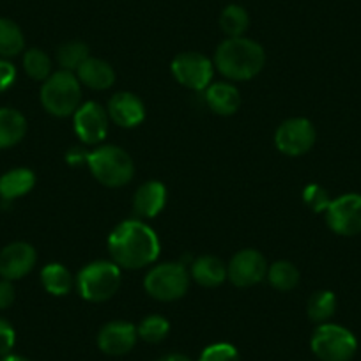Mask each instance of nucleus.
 <instances>
[{"label":"nucleus","mask_w":361,"mask_h":361,"mask_svg":"<svg viewBox=\"0 0 361 361\" xmlns=\"http://www.w3.org/2000/svg\"><path fill=\"white\" fill-rule=\"evenodd\" d=\"M75 121V133L83 144H102L109 135L110 117L109 112L99 103L87 102L80 106L73 116Z\"/></svg>","instance_id":"obj_12"},{"label":"nucleus","mask_w":361,"mask_h":361,"mask_svg":"<svg viewBox=\"0 0 361 361\" xmlns=\"http://www.w3.org/2000/svg\"><path fill=\"white\" fill-rule=\"evenodd\" d=\"M2 361H29V360L23 356H13V354H8V356H4V360Z\"/></svg>","instance_id":"obj_37"},{"label":"nucleus","mask_w":361,"mask_h":361,"mask_svg":"<svg viewBox=\"0 0 361 361\" xmlns=\"http://www.w3.org/2000/svg\"><path fill=\"white\" fill-rule=\"evenodd\" d=\"M112 262L121 269H142L158 259L159 239L147 224L128 220L117 225L109 238Z\"/></svg>","instance_id":"obj_1"},{"label":"nucleus","mask_w":361,"mask_h":361,"mask_svg":"<svg viewBox=\"0 0 361 361\" xmlns=\"http://www.w3.org/2000/svg\"><path fill=\"white\" fill-rule=\"evenodd\" d=\"M23 48H25V37L22 29L13 20L0 18V57H16L22 54Z\"/></svg>","instance_id":"obj_24"},{"label":"nucleus","mask_w":361,"mask_h":361,"mask_svg":"<svg viewBox=\"0 0 361 361\" xmlns=\"http://www.w3.org/2000/svg\"><path fill=\"white\" fill-rule=\"evenodd\" d=\"M199 361H239V353L231 343H213L202 350Z\"/></svg>","instance_id":"obj_31"},{"label":"nucleus","mask_w":361,"mask_h":361,"mask_svg":"<svg viewBox=\"0 0 361 361\" xmlns=\"http://www.w3.org/2000/svg\"><path fill=\"white\" fill-rule=\"evenodd\" d=\"M300 280V269L289 260H279V262L271 264L267 269V282L280 293H289V290L296 289Z\"/></svg>","instance_id":"obj_23"},{"label":"nucleus","mask_w":361,"mask_h":361,"mask_svg":"<svg viewBox=\"0 0 361 361\" xmlns=\"http://www.w3.org/2000/svg\"><path fill=\"white\" fill-rule=\"evenodd\" d=\"M214 68L227 80L246 82L259 75L266 66V51L248 37H228L214 51Z\"/></svg>","instance_id":"obj_2"},{"label":"nucleus","mask_w":361,"mask_h":361,"mask_svg":"<svg viewBox=\"0 0 361 361\" xmlns=\"http://www.w3.org/2000/svg\"><path fill=\"white\" fill-rule=\"evenodd\" d=\"M15 298L16 290L11 280H0V310H6V308L11 307L15 303Z\"/></svg>","instance_id":"obj_34"},{"label":"nucleus","mask_w":361,"mask_h":361,"mask_svg":"<svg viewBox=\"0 0 361 361\" xmlns=\"http://www.w3.org/2000/svg\"><path fill=\"white\" fill-rule=\"evenodd\" d=\"M315 140H317V131L314 124L305 117H293V119L283 121L275 131L276 149L290 158L307 154L314 147Z\"/></svg>","instance_id":"obj_9"},{"label":"nucleus","mask_w":361,"mask_h":361,"mask_svg":"<svg viewBox=\"0 0 361 361\" xmlns=\"http://www.w3.org/2000/svg\"><path fill=\"white\" fill-rule=\"evenodd\" d=\"M80 296L89 303L112 300L121 287V267L112 260H96L83 267L75 280Z\"/></svg>","instance_id":"obj_5"},{"label":"nucleus","mask_w":361,"mask_h":361,"mask_svg":"<svg viewBox=\"0 0 361 361\" xmlns=\"http://www.w3.org/2000/svg\"><path fill=\"white\" fill-rule=\"evenodd\" d=\"M36 185V176L29 169H13L0 177V197L15 200L27 195Z\"/></svg>","instance_id":"obj_21"},{"label":"nucleus","mask_w":361,"mask_h":361,"mask_svg":"<svg viewBox=\"0 0 361 361\" xmlns=\"http://www.w3.org/2000/svg\"><path fill=\"white\" fill-rule=\"evenodd\" d=\"M326 224L335 234L343 238H353L361 234V195L345 193L331 200L326 209Z\"/></svg>","instance_id":"obj_10"},{"label":"nucleus","mask_w":361,"mask_h":361,"mask_svg":"<svg viewBox=\"0 0 361 361\" xmlns=\"http://www.w3.org/2000/svg\"><path fill=\"white\" fill-rule=\"evenodd\" d=\"M87 165L99 185L106 188H121L130 185L135 176L133 159L119 145L96 147L87 154Z\"/></svg>","instance_id":"obj_3"},{"label":"nucleus","mask_w":361,"mask_h":361,"mask_svg":"<svg viewBox=\"0 0 361 361\" xmlns=\"http://www.w3.org/2000/svg\"><path fill=\"white\" fill-rule=\"evenodd\" d=\"M16 342L15 328L6 319L0 317V356H8Z\"/></svg>","instance_id":"obj_32"},{"label":"nucleus","mask_w":361,"mask_h":361,"mask_svg":"<svg viewBox=\"0 0 361 361\" xmlns=\"http://www.w3.org/2000/svg\"><path fill=\"white\" fill-rule=\"evenodd\" d=\"M250 16L245 8L238 4H231L221 11L220 27L228 37H243L248 30Z\"/></svg>","instance_id":"obj_26"},{"label":"nucleus","mask_w":361,"mask_h":361,"mask_svg":"<svg viewBox=\"0 0 361 361\" xmlns=\"http://www.w3.org/2000/svg\"><path fill=\"white\" fill-rule=\"evenodd\" d=\"M110 121L121 128H137L138 124L144 123L145 119V106L144 102L133 92H117L110 98L109 106H106Z\"/></svg>","instance_id":"obj_15"},{"label":"nucleus","mask_w":361,"mask_h":361,"mask_svg":"<svg viewBox=\"0 0 361 361\" xmlns=\"http://www.w3.org/2000/svg\"><path fill=\"white\" fill-rule=\"evenodd\" d=\"M37 253L29 243H11L0 252V276L4 280H20L34 269Z\"/></svg>","instance_id":"obj_13"},{"label":"nucleus","mask_w":361,"mask_h":361,"mask_svg":"<svg viewBox=\"0 0 361 361\" xmlns=\"http://www.w3.org/2000/svg\"><path fill=\"white\" fill-rule=\"evenodd\" d=\"M303 202L315 213H326V209L331 204V199H329V193L322 186L308 185L303 190Z\"/></svg>","instance_id":"obj_30"},{"label":"nucleus","mask_w":361,"mask_h":361,"mask_svg":"<svg viewBox=\"0 0 361 361\" xmlns=\"http://www.w3.org/2000/svg\"><path fill=\"white\" fill-rule=\"evenodd\" d=\"M41 105L50 116L69 117L75 116L82 106V83L75 73L55 71L48 76L41 87Z\"/></svg>","instance_id":"obj_4"},{"label":"nucleus","mask_w":361,"mask_h":361,"mask_svg":"<svg viewBox=\"0 0 361 361\" xmlns=\"http://www.w3.org/2000/svg\"><path fill=\"white\" fill-rule=\"evenodd\" d=\"M16 80V68L6 59H0V92L8 90Z\"/></svg>","instance_id":"obj_33"},{"label":"nucleus","mask_w":361,"mask_h":361,"mask_svg":"<svg viewBox=\"0 0 361 361\" xmlns=\"http://www.w3.org/2000/svg\"><path fill=\"white\" fill-rule=\"evenodd\" d=\"M190 271L180 262L158 264L147 273L144 280V289L152 300L170 303L185 298L190 289Z\"/></svg>","instance_id":"obj_6"},{"label":"nucleus","mask_w":361,"mask_h":361,"mask_svg":"<svg viewBox=\"0 0 361 361\" xmlns=\"http://www.w3.org/2000/svg\"><path fill=\"white\" fill-rule=\"evenodd\" d=\"M190 276L195 280L199 286L213 289V287H220L221 283L227 280V266L224 260L218 259L214 255H202L199 259L193 260L192 269H190Z\"/></svg>","instance_id":"obj_19"},{"label":"nucleus","mask_w":361,"mask_h":361,"mask_svg":"<svg viewBox=\"0 0 361 361\" xmlns=\"http://www.w3.org/2000/svg\"><path fill=\"white\" fill-rule=\"evenodd\" d=\"M41 283L51 296H66L75 286V280L68 267L59 262H51L41 269Z\"/></svg>","instance_id":"obj_22"},{"label":"nucleus","mask_w":361,"mask_h":361,"mask_svg":"<svg viewBox=\"0 0 361 361\" xmlns=\"http://www.w3.org/2000/svg\"><path fill=\"white\" fill-rule=\"evenodd\" d=\"M138 338L147 343H159L169 336L170 322L163 315H147L137 328Z\"/></svg>","instance_id":"obj_29"},{"label":"nucleus","mask_w":361,"mask_h":361,"mask_svg":"<svg viewBox=\"0 0 361 361\" xmlns=\"http://www.w3.org/2000/svg\"><path fill=\"white\" fill-rule=\"evenodd\" d=\"M166 204V188L159 180H147L133 197V211L142 220L156 218Z\"/></svg>","instance_id":"obj_16"},{"label":"nucleus","mask_w":361,"mask_h":361,"mask_svg":"<svg viewBox=\"0 0 361 361\" xmlns=\"http://www.w3.org/2000/svg\"><path fill=\"white\" fill-rule=\"evenodd\" d=\"M23 69L29 78L44 82L51 75V59L39 48H30L23 55Z\"/></svg>","instance_id":"obj_28"},{"label":"nucleus","mask_w":361,"mask_h":361,"mask_svg":"<svg viewBox=\"0 0 361 361\" xmlns=\"http://www.w3.org/2000/svg\"><path fill=\"white\" fill-rule=\"evenodd\" d=\"M137 338V326L126 321H114L99 329L98 347L109 356H123L133 349Z\"/></svg>","instance_id":"obj_14"},{"label":"nucleus","mask_w":361,"mask_h":361,"mask_svg":"<svg viewBox=\"0 0 361 361\" xmlns=\"http://www.w3.org/2000/svg\"><path fill=\"white\" fill-rule=\"evenodd\" d=\"M66 159H68L71 165H78V163L83 161V159L87 161V154H80V151H71L68 156H66Z\"/></svg>","instance_id":"obj_35"},{"label":"nucleus","mask_w":361,"mask_h":361,"mask_svg":"<svg viewBox=\"0 0 361 361\" xmlns=\"http://www.w3.org/2000/svg\"><path fill=\"white\" fill-rule=\"evenodd\" d=\"M82 85L92 90H106L116 83V71L106 61L98 57H89L75 71Z\"/></svg>","instance_id":"obj_17"},{"label":"nucleus","mask_w":361,"mask_h":361,"mask_svg":"<svg viewBox=\"0 0 361 361\" xmlns=\"http://www.w3.org/2000/svg\"><path fill=\"white\" fill-rule=\"evenodd\" d=\"M158 361H192L188 356L185 354H166V356L159 357Z\"/></svg>","instance_id":"obj_36"},{"label":"nucleus","mask_w":361,"mask_h":361,"mask_svg":"<svg viewBox=\"0 0 361 361\" xmlns=\"http://www.w3.org/2000/svg\"><path fill=\"white\" fill-rule=\"evenodd\" d=\"M267 264L266 257L259 250L246 248L235 253L227 264V279L234 283L235 287H253L262 282L267 276Z\"/></svg>","instance_id":"obj_11"},{"label":"nucleus","mask_w":361,"mask_h":361,"mask_svg":"<svg viewBox=\"0 0 361 361\" xmlns=\"http://www.w3.org/2000/svg\"><path fill=\"white\" fill-rule=\"evenodd\" d=\"M206 103L216 116H234L241 106V94L238 87L228 82L211 83L206 89Z\"/></svg>","instance_id":"obj_18"},{"label":"nucleus","mask_w":361,"mask_h":361,"mask_svg":"<svg viewBox=\"0 0 361 361\" xmlns=\"http://www.w3.org/2000/svg\"><path fill=\"white\" fill-rule=\"evenodd\" d=\"M27 119L15 109H0V149L15 147L25 138Z\"/></svg>","instance_id":"obj_20"},{"label":"nucleus","mask_w":361,"mask_h":361,"mask_svg":"<svg viewBox=\"0 0 361 361\" xmlns=\"http://www.w3.org/2000/svg\"><path fill=\"white\" fill-rule=\"evenodd\" d=\"M172 75L177 83L190 90H206L211 85L214 64L199 51H185L173 57Z\"/></svg>","instance_id":"obj_8"},{"label":"nucleus","mask_w":361,"mask_h":361,"mask_svg":"<svg viewBox=\"0 0 361 361\" xmlns=\"http://www.w3.org/2000/svg\"><path fill=\"white\" fill-rule=\"evenodd\" d=\"M310 347L321 361H350L357 350V340L343 326L324 322L312 335Z\"/></svg>","instance_id":"obj_7"},{"label":"nucleus","mask_w":361,"mask_h":361,"mask_svg":"<svg viewBox=\"0 0 361 361\" xmlns=\"http://www.w3.org/2000/svg\"><path fill=\"white\" fill-rule=\"evenodd\" d=\"M336 312V296L331 290H317L310 296L307 303V314L310 321L317 324H324L335 315Z\"/></svg>","instance_id":"obj_25"},{"label":"nucleus","mask_w":361,"mask_h":361,"mask_svg":"<svg viewBox=\"0 0 361 361\" xmlns=\"http://www.w3.org/2000/svg\"><path fill=\"white\" fill-rule=\"evenodd\" d=\"M90 57L89 47L82 41H69L59 47L57 50V62L66 71L75 73L87 59Z\"/></svg>","instance_id":"obj_27"}]
</instances>
